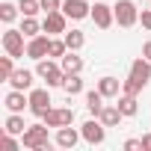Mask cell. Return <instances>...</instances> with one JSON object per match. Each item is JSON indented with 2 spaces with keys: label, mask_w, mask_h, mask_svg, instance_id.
<instances>
[{
  "label": "cell",
  "mask_w": 151,
  "mask_h": 151,
  "mask_svg": "<svg viewBox=\"0 0 151 151\" xmlns=\"http://www.w3.org/2000/svg\"><path fill=\"white\" fill-rule=\"evenodd\" d=\"M36 77H42L47 86H62L65 83V68H62V62L45 56V59H36Z\"/></svg>",
  "instance_id": "6da1fadb"
},
{
  "label": "cell",
  "mask_w": 151,
  "mask_h": 151,
  "mask_svg": "<svg viewBox=\"0 0 151 151\" xmlns=\"http://www.w3.org/2000/svg\"><path fill=\"white\" fill-rule=\"evenodd\" d=\"M21 145L30 148V151H45L50 145L47 139V124H30L24 133H21Z\"/></svg>",
  "instance_id": "7a4b0ae2"
},
{
  "label": "cell",
  "mask_w": 151,
  "mask_h": 151,
  "mask_svg": "<svg viewBox=\"0 0 151 151\" xmlns=\"http://www.w3.org/2000/svg\"><path fill=\"white\" fill-rule=\"evenodd\" d=\"M113 12H116V24L119 27H133L136 21H139V9H136V3L133 0H119V3L113 6Z\"/></svg>",
  "instance_id": "3957f363"
},
{
  "label": "cell",
  "mask_w": 151,
  "mask_h": 151,
  "mask_svg": "<svg viewBox=\"0 0 151 151\" xmlns=\"http://www.w3.org/2000/svg\"><path fill=\"white\" fill-rule=\"evenodd\" d=\"M80 133H83V142H89V145H101V142L107 139V124L95 116V119H89V122L80 127Z\"/></svg>",
  "instance_id": "277c9868"
},
{
  "label": "cell",
  "mask_w": 151,
  "mask_h": 151,
  "mask_svg": "<svg viewBox=\"0 0 151 151\" xmlns=\"http://www.w3.org/2000/svg\"><path fill=\"white\" fill-rule=\"evenodd\" d=\"M24 39H27V36H24L21 30H6V33H3V47H6V53H9V56H15V59H18V56H24V53H27Z\"/></svg>",
  "instance_id": "5b68a950"
},
{
  "label": "cell",
  "mask_w": 151,
  "mask_h": 151,
  "mask_svg": "<svg viewBox=\"0 0 151 151\" xmlns=\"http://www.w3.org/2000/svg\"><path fill=\"white\" fill-rule=\"evenodd\" d=\"M71 122H74V110L71 107H50L45 113V124L47 127H65Z\"/></svg>",
  "instance_id": "8992f818"
},
{
  "label": "cell",
  "mask_w": 151,
  "mask_h": 151,
  "mask_svg": "<svg viewBox=\"0 0 151 151\" xmlns=\"http://www.w3.org/2000/svg\"><path fill=\"white\" fill-rule=\"evenodd\" d=\"M89 18L95 21V27H98V30H110V27H113V21H116V12H113V6H107V3H95Z\"/></svg>",
  "instance_id": "52a82bcc"
},
{
  "label": "cell",
  "mask_w": 151,
  "mask_h": 151,
  "mask_svg": "<svg viewBox=\"0 0 151 151\" xmlns=\"http://www.w3.org/2000/svg\"><path fill=\"white\" fill-rule=\"evenodd\" d=\"M50 95H47V89H33L30 92V113L33 116H39V119H45V113L50 110Z\"/></svg>",
  "instance_id": "ba28073f"
},
{
  "label": "cell",
  "mask_w": 151,
  "mask_h": 151,
  "mask_svg": "<svg viewBox=\"0 0 151 151\" xmlns=\"http://www.w3.org/2000/svg\"><path fill=\"white\" fill-rule=\"evenodd\" d=\"M50 39H53V36H42V33L33 36V39L27 42V56H30V59H45L47 50H50Z\"/></svg>",
  "instance_id": "9c48e42d"
},
{
  "label": "cell",
  "mask_w": 151,
  "mask_h": 151,
  "mask_svg": "<svg viewBox=\"0 0 151 151\" xmlns=\"http://www.w3.org/2000/svg\"><path fill=\"white\" fill-rule=\"evenodd\" d=\"M65 12L59 9V12H47L45 15V21H42V30L47 33V36H59V33H65Z\"/></svg>",
  "instance_id": "30bf717a"
},
{
  "label": "cell",
  "mask_w": 151,
  "mask_h": 151,
  "mask_svg": "<svg viewBox=\"0 0 151 151\" xmlns=\"http://www.w3.org/2000/svg\"><path fill=\"white\" fill-rule=\"evenodd\" d=\"M62 12L68 18H74V21H80V18L92 15V6L86 3V0H62Z\"/></svg>",
  "instance_id": "8fae6325"
},
{
  "label": "cell",
  "mask_w": 151,
  "mask_h": 151,
  "mask_svg": "<svg viewBox=\"0 0 151 151\" xmlns=\"http://www.w3.org/2000/svg\"><path fill=\"white\" fill-rule=\"evenodd\" d=\"M80 139H83V133H80V130H74L71 124H65V127L56 130V145H59V148H74Z\"/></svg>",
  "instance_id": "7c38bea8"
},
{
  "label": "cell",
  "mask_w": 151,
  "mask_h": 151,
  "mask_svg": "<svg viewBox=\"0 0 151 151\" xmlns=\"http://www.w3.org/2000/svg\"><path fill=\"white\" fill-rule=\"evenodd\" d=\"M98 92H101L104 98H119V95H122V80L113 77V74H104V77L98 80Z\"/></svg>",
  "instance_id": "4fadbf2b"
},
{
  "label": "cell",
  "mask_w": 151,
  "mask_h": 151,
  "mask_svg": "<svg viewBox=\"0 0 151 151\" xmlns=\"http://www.w3.org/2000/svg\"><path fill=\"white\" fill-rule=\"evenodd\" d=\"M33 77H36V71H27V68H18V71H12V77L6 80L12 89H21V92H27L30 86H33Z\"/></svg>",
  "instance_id": "5bb4252c"
},
{
  "label": "cell",
  "mask_w": 151,
  "mask_h": 151,
  "mask_svg": "<svg viewBox=\"0 0 151 151\" xmlns=\"http://www.w3.org/2000/svg\"><path fill=\"white\" fill-rule=\"evenodd\" d=\"M130 74H133L139 83H145V86H148V80H151V62H148L145 56H136V59L130 62Z\"/></svg>",
  "instance_id": "9a60e30c"
},
{
  "label": "cell",
  "mask_w": 151,
  "mask_h": 151,
  "mask_svg": "<svg viewBox=\"0 0 151 151\" xmlns=\"http://www.w3.org/2000/svg\"><path fill=\"white\" fill-rule=\"evenodd\" d=\"M3 104H6V110H9V113H24V107H30V95L24 98V92H21V89H12V92L6 95V101H3Z\"/></svg>",
  "instance_id": "2e32d148"
},
{
  "label": "cell",
  "mask_w": 151,
  "mask_h": 151,
  "mask_svg": "<svg viewBox=\"0 0 151 151\" xmlns=\"http://www.w3.org/2000/svg\"><path fill=\"white\" fill-rule=\"evenodd\" d=\"M59 62H62L65 74H80V71H83V56H77V50H68Z\"/></svg>",
  "instance_id": "e0dca14e"
},
{
  "label": "cell",
  "mask_w": 151,
  "mask_h": 151,
  "mask_svg": "<svg viewBox=\"0 0 151 151\" xmlns=\"http://www.w3.org/2000/svg\"><path fill=\"white\" fill-rule=\"evenodd\" d=\"M119 110H122V116L124 119H130V116H136L139 113V104H136V95H119Z\"/></svg>",
  "instance_id": "ac0fdd59"
},
{
  "label": "cell",
  "mask_w": 151,
  "mask_h": 151,
  "mask_svg": "<svg viewBox=\"0 0 151 151\" xmlns=\"http://www.w3.org/2000/svg\"><path fill=\"white\" fill-rule=\"evenodd\" d=\"M98 119H101V122H104L107 127H116V124H119V122H122L124 116H122V110H119V104H116V107H113V104H107V107L101 110V116H98Z\"/></svg>",
  "instance_id": "d6986e66"
},
{
  "label": "cell",
  "mask_w": 151,
  "mask_h": 151,
  "mask_svg": "<svg viewBox=\"0 0 151 151\" xmlns=\"http://www.w3.org/2000/svg\"><path fill=\"white\" fill-rule=\"evenodd\" d=\"M107 104H104V95L98 92V89H92V92H86V110L92 113V116H101V110H104Z\"/></svg>",
  "instance_id": "ffe728a7"
},
{
  "label": "cell",
  "mask_w": 151,
  "mask_h": 151,
  "mask_svg": "<svg viewBox=\"0 0 151 151\" xmlns=\"http://www.w3.org/2000/svg\"><path fill=\"white\" fill-rule=\"evenodd\" d=\"M62 39H65L68 50H80V47L86 45V36H83L80 30H65V33H62Z\"/></svg>",
  "instance_id": "44dd1931"
},
{
  "label": "cell",
  "mask_w": 151,
  "mask_h": 151,
  "mask_svg": "<svg viewBox=\"0 0 151 151\" xmlns=\"http://www.w3.org/2000/svg\"><path fill=\"white\" fill-rule=\"evenodd\" d=\"M27 127H30V124H24V116H21V113H12V116L6 119V133H15V136H21Z\"/></svg>",
  "instance_id": "7402d4cb"
},
{
  "label": "cell",
  "mask_w": 151,
  "mask_h": 151,
  "mask_svg": "<svg viewBox=\"0 0 151 151\" xmlns=\"http://www.w3.org/2000/svg\"><path fill=\"white\" fill-rule=\"evenodd\" d=\"M62 89H65L68 95H80V92H83V80H80V74H65Z\"/></svg>",
  "instance_id": "603a6c76"
},
{
  "label": "cell",
  "mask_w": 151,
  "mask_h": 151,
  "mask_svg": "<svg viewBox=\"0 0 151 151\" xmlns=\"http://www.w3.org/2000/svg\"><path fill=\"white\" fill-rule=\"evenodd\" d=\"M21 33H24L27 39H33V36H39V33H45V30H42V24H39L36 18H30V15H24V24H21Z\"/></svg>",
  "instance_id": "cb8c5ba5"
},
{
  "label": "cell",
  "mask_w": 151,
  "mask_h": 151,
  "mask_svg": "<svg viewBox=\"0 0 151 151\" xmlns=\"http://www.w3.org/2000/svg\"><path fill=\"white\" fill-rule=\"evenodd\" d=\"M18 9H21V15L36 18V15L42 12V0H18Z\"/></svg>",
  "instance_id": "d4e9b609"
},
{
  "label": "cell",
  "mask_w": 151,
  "mask_h": 151,
  "mask_svg": "<svg viewBox=\"0 0 151 151\" xmlns=\"http://www.w3.org/2000/svg\"><path fill=\"white\" fill-rule=\"evenodd\" d=\"M142 89H145V83H139L133 74H127V80H122V92L124 95H139Z\"/></svg>",
  "instance_id": "484cf974"
},
{
  "label": "cell",
  "mask_w": 151,
  "mask_h": 151,
  "mask_svg": "<svg viewBox=\"0 0 151 151\" xmlns=\"http://www.w3.org/2000/svg\"><path fill=\"white\" fill-rule=\"evenodd\" d=\"M65 53H68L65 39H50V50H47V56H50V59H62Z\"/></svg>",
  "instance_id": "4316f807"
},
{
  "label": "cell",
  "mask_w": 151,
  "mask_h": 151,
  "mask_svg": "<svg viewBox=\"0 0 151 151\" xmlns=\"http://www.w3.org/2000/svg\"><path fill=\"white\" fill-rule=\"evenodd\" d=\"M18 12H21V9H18L15 3H0V18H3V24H12Z\"/></svg>",
  "instance_id": "83f0119b"
},
{
  "label": "cell",
  "mask_w": 151,
  "mask_h": 151,
  "mask_svg": "<svg viewBox=\"0 0 151 151\" xmlns=\"http://www.w3.org/2000/svg\"><path fill=\"white\" fill-rule=\"evenodd\" d=\"M12 59H15V56H9V53L0 59V77H3V80H9V77H12V71H15V68H12Z\"/></svg>",
  "instance_id": "f1b7e54d"
},
{
  "label": "cell",
  "mask_w": 151,
  "mask_h": 151,
  "mask_svg": "<svg viewBox=\"0 0 151 151\" xmlns=\"http://www.w3.org/2000/svg\"><path fill=\"white\" fill-rule=\"evenodd\" d=\"M0 145H3L6 151H18V142H15V133H6V130H3V136H0Z\"/></svg>",
  "instance_id": "f546056e"
},
{
  "label": "cell",
  "mask_w": 151,
  "mask_h": 151,
  "mask_svg": "<svg viewBox=\"0 0 151 151\" xmlns=\"http://www.w3.org/2000/svg\"><path fill=\"white\" fill-rule=\"evenodd\" d=\"M62 9V0H42V12H59Z\"/></svg>",
  "instance_id": "4dcf8cb0"
},
{
  "label": "cell",
  "mask_w": 151,
  "mask_h": 151,
  "mask_svg": "<svg viewBox=\"0 0 151 151\" xmlns=\"http://www.w3.org/2000/svg\"><path fill=\"white\" fill-rule=\"evenodd\" d=\"M139 21H142L145 30H151V9H142V12H139Z\"/></svg>",
  "instance_id": "1f68e13d"
},
{
  "label": "cell",
  "mask_w": 151,
  "mask_h": 151,
  "mask_svg": "<svg viewBox=\"0 0 151 151\" xmlns=\"http://www.w3.org/2000/svg\"><path fill=\"white\" fill-rule=\"evenodd\" d=\"M142 148V139H127L124 142V151H139Z\"/></svg>",
  "instance_id": "d6a6232c"
},
{
  "label": "cell",
  "mask_w": 151,
  "mask_h": 151,
  "mask_svg": "<svg viewBox=\"0 0 151 151\" xmlns=\"http://www.w3.org/2000/svg\"><path fill=\"white\" fill-rule=\"evenodd\" d=\"M142 56H145V59H148V62H151V39H148V42H145V45H142Z\"/></svg>",
  "instance_id": "836d02e7"
},
{
  "label": "cell",
  "mask_w": 151,
  "mask_h": 151,
  "mask_svg": "<svg viewBox=\"0 0 151 151\" xmlns=\"http://www.w3.org/2000/svg\"><path fill=\"white\" fill-rule=\"evenodd\" d=\"M142 151H151V133L142 136Z\"/></svg>",
  "instance_id": "e575fe53"
}]
</instances>
